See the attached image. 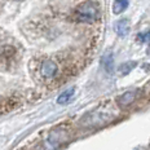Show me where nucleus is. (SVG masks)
I'll list each match as a JSON object with an SVG mask.
<instances>
[{
	"label": "nucleus",
	"mask_w": 150,
	"mask_h": 150,
	"mask_svg": "<svg viewBox=\"0 0 150 150\" xmlns=\"http://www.w3.org/2000/svg\"><path fill=\"white\" fill-rule=\"evenodd\" d=\"M100 14L101 13H100L98 5L96 4V3L87 1L78 7L75 17H76V20L80 21V22H93V21L98 20Z\"/></svg>",
	"instance_id": "f257e3e1"
},
{
	"label": "nucleus",
	"mask_w": 150,
	"mask_h": 150,
	"mask_svg": "<svg viewBox=\"0 0 150 150\" xmlns=\"http://www.w3.org/2000/svg\"><path fill=\"white\" fill-rule=\"evenodd\" d=\"M58 71V66L53 60H44L40 65V75L44 79H52L56 76Z\"/></svg>",
	"instance_id": "f03ea898"
},
{
	"label": "nucleus",
	"mask_w": 150,
	"mask_h": 150,
	"mask_svg": "<svg viewBox=\"0 0 150 150\" xmlns=\"http://www.w3.org/2000/svg\"><path fill=\"white\" fill-rule=\"evenodd\" d=\"M114 30L120 38H124L129 33V21L127 18H122V20L117 21L114 25Z\"/></svg>",
	"instance_id": "7ed1b4c3"
},
{
	"label": "nucleus",
	"mask_w": 150,
	"mask_h": 150,
	"mask_svg": "<svg viewBox=\"0 0 150 150\" xmlns=\"http://www.w3.org/2000/svg\"><path fill=\"white\" fill-rule=\"evenodd\" d=\"M136 95H137V91H128V92L123 93L120 97H118V105H119L120 108H126L131 102L135 101Z\"/></svg>",
	"instance_id": "20e7f679"
},
{
	"label": "nucleus",
	"mask_w": 150,
	"mask_h": 150,
	"mask_svg": "<svg viewBox=\"0 0 150 150\" xmlns=\"http://www.w3.org/2000/svg\"><path fill=\"white\" fill-rule=\"evenodd\" d=\"M101 65L105 69L106 73H112L114 71V58H112V53L111 52H106L101 58Z\"/></svg>",
	"instance_id": "39448f33"
},
{
	"label": "nucleus",
	"mask_w": 150,
	"mask_h": 150,
	"mask_svg": "<svg viewBox=\"0 0 150 150\" xmlns=\"http://www.w3.org/2000/svg\"><path fill=\"white\" fill-rule=\"evenodd\" d=\"M128 5H129V1H127V0H117L112 4V12L115 14H120L122 12H124L128 8Z\"/></svg>",
	"instance_id": "423d86ee"
},
{
	"label": "nucleus",
	"mask_w": 150,
	"mask_h": 150,
	"mask_svg": "<svg viewBox=\"0 0 150 150\" xmlns=\"http://www.w3.org/2000/svg\"><path fill=\"white\" fill-rule=\"evenodd\" d=\"M74 93H75V89H74V88H70V89L65 91L64 93H61V95L58 96V98H57V102H58V104H61V105L66 104V102H69V101H70L71 98H73Z\"/></svg>",
	"instance_id": "0eeeda50"
},
{
	"label": "nucleus",
	"mask_w": 150,
	"mask_h": 150,
	"mask_svg": "<svg viewBox=\"0 0 150 150\" xmlns=\"http://www.w3.org/2000/svg\"><path fill=\"white\" fill-rule=\"evenodd\" d=\"M136 66V62L135 61H132V62H126V64H123L120 66V73L123 74V75H126V74H128L131 70H132L133 67Z\"/></svg>",
	"instance_id": "6e6552de"
},
{
	"label": "nucleus",
	"mask_w": 150,
	"mask_h": 150,
	"mask_svg": "<svg viewBox=\"0 0 150 150\" xmlns=\"http://www.w3.org/2000/svg\"><path fill=\"white\" fill-rule=\"evenodd\" d=\"M137 39H139V42H141V43L150 42V30L146 31V33L139 34V35H137Z\"/></svg>",
	"instance_id": "1a4fd4ad"
},
{
	"label": "nucleus",
	"mask_w": 150,
	"mask_h": 150,
	"mask_svg": "<svg viewBox=\"0 0 150 150\" xmlns=\"http://www.w3.org/2000/svg\"><path fill=\"white\" fill-rule=\"evenodd\" d=\"M148 54L150 56V47H149V49H148Z\"/></svg>",
	"instance_id": "9d476101"
}]
</instances>
